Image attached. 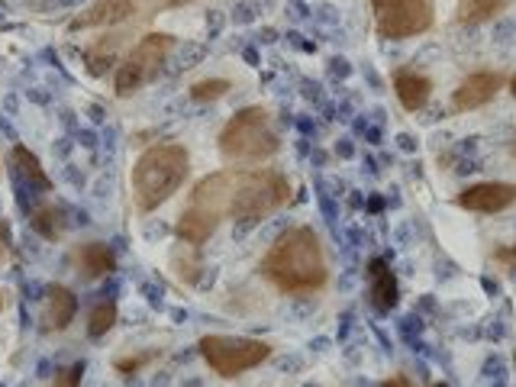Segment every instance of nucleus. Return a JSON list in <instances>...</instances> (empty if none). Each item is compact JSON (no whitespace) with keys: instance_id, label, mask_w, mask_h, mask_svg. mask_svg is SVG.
Returning <instances> with one entry per match:
<instances>
[{"instance_id":"obj_1","label":"nucleus","mask_w":516,"mask_h":387,"mask_svg":"<svg viewBox=\"0 0 516 387\" xmlns=\"http://www.w3.org/2000/svg\"><path fill=\"white\" fill-rule=\"evenodd\" d=\"M258 271H262V278L271 288L288 297H307V294L323 291L329 281V265H326V252H323L317 229L310 226L284 229V233L271 242V249L265 252Z\"/></svg>"},{"instance_id":"obj_2","label":"nucleus","mask_w":516,"mask_h":387,"mask_svg":"<svg viewBox=\"0 0 516 387\" xmlns=\"http://www.w3.org/2000/svg\"><path fill=\"white\" fill-rule=\"evenodd\" d=\"M191 175V155L181 142L149 146L133 165V204L139 213H155L181 191Z\"/></svg>"},{"instance_id":"obj_3","label":"nucleus","mask_w":516,"mask_h":387,"mask_svg":"<svg viewBox=\"0 0 516 387\" xmlns=\"http://www.w3.org/2000/svg\"><path fill=\"white\" fill-rule=\"evenodd\" d=\"M236 175L239 171L226 168V171H213V175L200 178L194 184L188 207L181 210V217L175 223V236L184 246L200 249L220 229L223 217H229V200H233Z\"/></svg>"},{"instance_id":"obj_4","label":"nucleus","mask_w":516,"mask_h":387,"mask_svg":"<svg viewBox=\"0 0 516 387\" xmlns=\"http://www.w3.org/2000/svg\"><path fill=\"white\" fill-rule=\"evenodd\" d=\"M220 155L226 165H265L281 152V139L265 107H242L233 120L220 129Z\"/></svg>"},{"instance_id":"obj_5","label":"nucleus","mask_w":516,"mask_h":387,"mask_svg":"<svg viewBox=\"0 0 516 387\" xmlns=\"http://www.w3.org/2000/svg\"><path fill=\"white\" fill-rule=\"evenodd\" d=\"M291 200V181L275 168H252L239 171L233 200H229V217L239 226H258Z\"/></svg>"},{"instance_id":"obj_6","label":"nucleus","mask_w":516,"mask_h":387,"mask_svg":"<svg viewBox=\"0 0 516 387\" xmlns=\"http://www.w3.org/2000/svg\"><path fill=\"white\" fill-rule=\"evenodd\" d=\"M200 355H204L207 368L220 378H239L246 371L265 365L271 358V342L265 339H249V336H220L210 333L197 342Z\"/></svg>"},{"instance_id":"obj_7","label":"nucleus","mask_w":516,"mask_h":387,"mask_svg":"<svg viewBox=\"0 0 516 387\" xmlns=\"http://www.w3.org/2000/svg\"><path fill=\"white\" fill-rule=\"evenodd\" d=\"M171 49H175V36H168V33L142 36L117 62V78H113V91H117V97H133L136 91L146 88L168 62Z\"/></svg>"},{"instance_id":"obj_8","label":"nucleus","mask_w":516,"mask_h":387,"mask_svg":"<svg viewBox=\"0 0 516 387\" xmlns=\"http://www.w3.org/2000/svg\"><path fill=\"white\" fill-rule=\"evenodd\" d=\"M184 4H191V0H94V4H88L75 20L68 23V30L71 33L113 30V26H126V23L159 17V13L184 7Z\"/></svg>"},{"instance_id":"obj_9","label":"nucleus","mask_w":516,"mask_h":387,"mask_svg":"<svg viewBox=\"0 0 516 387\" xmlns=\"http://www.w3.org/2000/svg\"><path fill=\"white\" fill-rule=\"evenodd\" d=\"M371 13L378 33L391 42L423 36L436 23L433 0H371Z\"/></svg>"},{"instance_id":"obj_10","label":"nucleus","mask_w":516,"mask_h":387,"mask_svg":"<svg viewBox=\"0 0 516 387\" xmlns=\"http://www.w3.org/2000/svg\"><path fill=\"white\" fill-rule=\"evenodd\" d=\"M516 204V184L510 181H481L455 197V207L468 213H504Z\"/></svg>"},{"instance_id":"obj_11","label":"nucleus","mask_w":516,"mask_h":387,"mask_svg":"<svg viewBox=\"0 0 516 387\" xmlns=\"http://www.w3.org/2000/svg\"><path fill=\"white\" fill-rule=\"evenodd\" d=\"M500 88H504V75L500 71H475V75H468L452 91V113H468L491 104L500 94Z\"/></svg>"},{"instance_id":"obj_12","label":"nucleus","mask_w":516,"mask_h":387,"mask_svg":"<svg viewBox=\"0 0 516 387\" xmlns=\"http://www.w3.org/2000/svg\"><path fill=\"white\" fill-rule=\"evenodd\" d=\"M365 281H368V300L378 313H391L400 304V284L397 275L387 265V258H371L365 268Z\"/></svg>"},{"instance_id":"obj_13","label":"nucleus","mask_w":516,"mask_h":387,"mask_svg":"<svg viewBox=\"0 0 516 387\" xmlns=\"http://www.w3.org/2000/svg\"><path fill=\"white\" fill-rule=\"evenodd\" d=\"M71 265L84 278V281H100L113 275V268H117V258H113L107 242H84L75 252H71Z\"/></svg>"},{"instance_id":"obj_14","label":"nucleus","mask_w":516,"mask_h":387,"mask_svg":"<svg viewBox=\"0 0 516 387\" xmlns=\"http://www.w3.org/2000/svg\"><path fill=\"white\" fill-rule=\"evenodd\" d=\"M78 317V297L65 284H52L46 294V310H42V333H62Z\"/></svg>"},{"instance_id":"obj_15","label":"nucleus","mask_w":516,"mask_h":387,"mask_svg":"<svg viewBox=\"0 0 516 387\" xmlns=\"http://www.w3.org/2000/svg\"><path fill=\"white\" fill-rule=\"evenodd\" d=\"M394 94L400 100V107L417 113L429 104V97H433V78H426L423 71H413V68H397L394 71Z\"/></svg>"},{"instance_id":"obj_16","label":"nucleus","mask_w":516,"mask_h":387,"mask_svg":"<svg viewBox=\"0 0 516 387\" xmlns=\"http://www.w3.org/2000/svg\"><path fill=\"white\" fill-rule=\"evenodd\" d=\"M10 168H13V175H17L26 184V188H33V191H52V178L46 175L42 162L26 146H13L10 149Z\"/></svg>"},{"instance_id":"obj_17","label":"nucleus","mask_w":516,"mask_h":387,"mask_svg":"<svg viewBox=\"0 0 516 387\" xmlns=\"http://www.w3.org/2000/svg\"><path fill=\"white\" fill-rule=\"evenodd\" d=\"M510 7V0H458L455 23L458 26H481L497 20L500 13Z\"/></svg>"},{"instance_id":"obj_18","label":"nucleus","mask_w":516,"mask_h":387,"mask_svg":"<svg viewBox=\"0 0 516 387\" xmlns=\"http://www.w3.org/2000/svg\"><path fill=\"white\" fill-rule=\"evenodd\" d=\"M30 226L36 229V233H39L42 239L59 242V239L65 236V229H68L65 210H62V207H55V204H42V207H36V210H33Z\"/></svg>"},{"instance_id":"obj_19","label":"nucleus","mask_w":516,"mask_h":387,"mask_svg":"<svg viewBox=\"0 0 516 387\" xmlns=\"http://www.w3.org/2000/svg\"><path fill=\"white\" fill-rule=\"evenodd\" d=\"M113 323H117V304L113 300H100V304H94L91 317H88V336L91 339H104Z\"/></svg>"},{"instance_id":"obj_20","label":"nucleus","mask_w":516,"mask_h":387,"mask_svg":"<svg viewBox=\"0 0 516 387\" xmlns=\"http://www.w3.org/2000/svg\"><path fill=\"white\" fill-rule=\"evenodd\" d=\"M229 91H233V84L226 78H207V81H197L191 88V100H197V104H210V100H220Z\"/></svg>"},{"instance_id":"obj_21","label":"nucleus","mask_w":516,"mask_h":387,"mask_svg":"<svg viewBox=\"0 0 516 387\" xmlns=\"http://www.w3.org/2000/svg\"><path fill=\"white\" fill-rule=\"evenodd\" d=\"M81 371H84V365H71V368H62L59 375H55L52 387H81Z\"/></svg>"},{"instance_id":"obj_22","label":"nucleus","mask_w":516,"mask_h":387,"mask_svg":"<svg viewBox=\"0 0 516 387\" xmlns=\"http://www.w3.org/2000/svg\"><path fill=\"white\" fill-rule=\"evenodd\" d=\"M494 258H497V262H510V271L516 275V249H500Z\"/></svg>"},{"instance_id":"obj_23","label":"nucleus","mask_w":516,"mask_h":387,"mask_svg":"<svg viewBox=\"0 0 516 387\" xmlns=\"http://www.w3.org/2000/svg\"><path fill=\"white\" fill-rule=\"evenodd\" d=\"M381 387H413V384H410V381H407L404 375H394V378H387V381H384Z\"/></svg>"},{"instance_id":"obj_24","label":"nucleus","mask_w":516,"mask_h":387,"mask_svg":"<svg viewBox=\"0 0 516 387\" xmlns=\"http://www.w3.org/2000/svg\"><path fill=\"white\" fill-rule=\"evenodd\" d=\"M7 246H10V236H7V226L0 223V258L7 255Z\"/></svg>"},{"instance_id":"obj_25","label":"nucleus","mask_w":516,"mask_h":387,"mask_svg":"<svg viewBox=\"0 0 516 387\" xmlns=\"http://www.w3.org/2000/svg\"><path fill=\"white\" fill-rule=\"evenodd\" d=\"M339 155H346V159H349V155H352V146H349V139H342V146H339Z\"/></svg>"},{"instance_id":"obj_26","label":"nucleus","mask_w":516,"mask_h":387,"mask_svg":"<svg viewBox=\"0 0 516 387\" xmlns=\"http://www.w3.org/2000/svg\"><path fill=\"white\" fill-rule=\"evenodd\" d=\"M368 207H371V210H381V207H384V200H381V197H371V204H368Z\"/></svg>"},{"instance_id":"obj_27","label":"nucleus","mask_w":516,"mask_h":387,"mask_svg":"<svg viewBox=\"0 0 516 387\" xmlns=\"http://www.w3.org/2000/svg\"><path fill=\"white\" fill-rule=\"evenodd\" d=\"M510 94H513V97H516V75H513V78H510Z\"/></svg>"},{"instance_id":"obj_28","label":"nucleus","mask_w":516,"mask_h":387,"mask_svg":"<svg viewBox=\"0 0 516 387\" xmlns=\"http://www.w3.org/2000/svg\"><path fill=\"white\" fill-rule=\"evenodd\" d=\"M0 310H4V294H0Z\"/></svg>"},{"instance_id":"obj_29","label":"nucleus","mask_w":516,"mask_h":387,"mask_svg":"<svg viewBox=\"0 0 516 387\" xmlns=\"http://www.w3.org/2000/svg\"><path fill=\"white\" fill-rule=\"evenodd\" d=\"M436 387H446V384H436Z\"/></svg>"},{"instance_id":"obj_30","label":"nucleus","mask_w":516,"mask_h":387,"mask_svg":"<svg viewBox=\"0 0 516 387\" xmlns=\"http://www.w3.org/2000/svg\"><path fill=\"white\" fill-rule=\"evenodd\" d=\"M513 159H516V149H513Z\"/></svg>"}]
</instances>
